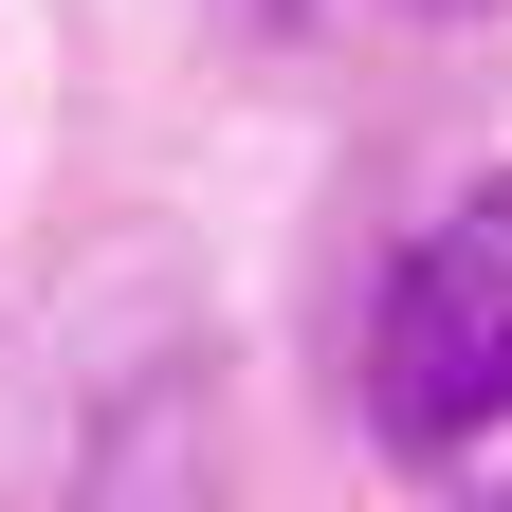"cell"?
<instances>
[{
	"instance_id": "cell-2",
	"label": "cell",
	"mask_w": 512,
	"mask_h": 512,
	"mask_svg": "<svg viewBox=\"0 0 512 512\" xmlns=\"http://www.w3.org/2000/svg\"><path fill=\"white\" fill-rule=\"evenodd\" d=\"M458 19H494V0H220V37L256 55H366V37H458Z\"/></svg>"
},
{
	"instance_id": "cell-1",
	"label": "cell",
	"mask_w": 512,
	"mask_h": 512,
	"mask_svg": "<svg viewBox=\"0 0 512 512\" xmlns=\"http://www.w3.org/2000/svg\"><path fill=\"white\" fill-rule=\"evenodd\" d=\"M366 439L439 512H512V165H476L366 293Z\"/></svg>"
}]
</instances>
